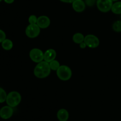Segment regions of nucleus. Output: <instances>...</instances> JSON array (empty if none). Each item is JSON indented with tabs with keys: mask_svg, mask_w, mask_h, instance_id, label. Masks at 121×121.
<instances>
[{
	"mask_svg": "<svg viewBox=\"0 0 121 121\" xmlns=\"http://www.w3.org/2000/svg\"><path fill=\"white\" fill-rule=\"evenodd\" d=\"M57 117L59 121H67L69 117L68 111L65 109L59 110L57 113Z\"/></svg>",
	"mask_w": 121,
	"mask_h": 121,
	"instance_id": "nucleus-12",
	"label": "nucleus"
},
{
	"mask_svg": "<svg viewBox=\"0 0 121 121\" xmlns=\"http://www.w3.org/2000/svg\"><path fill=\"white\" fill-rule=\"evenodd\" d=\"M50 67L51 70L53 71H57V70L59 68L60 66V63L59 61L56 60H54L49 63Z\"/></svg>",
	"mask_w": 121,
	"mask_h": 121,
	"instance_id": "nucleus-17",
	"label": "nucleus"
},
{
	"mask_svg": "<svg viewBox=\"0 0 121 121\" xmlns=\"http://www.w3.org/2000/svg\"><path fill=\"white\" fill-rule=\"evenodd\" d=\"M97 0H85V2L88 7H93L95 4H96Z\"/></svg>",
	"mask_w": 121,
	"mask_h": 121,
	"instance_id": "nucleus-20",
	"label": "nucleus"
},
{
	"mask_svg": "<svg viewBox=\"0 0 121 121\" xmlns=\"http://www.w3.org/2000/svg\"><path fill=\"white\" fill-rule=\"evenodd\" d=\"M112 29L117 33L121 32V20H118L113 22L112 25Z\"/></svg>",
	"mask_w": 121,
	"mask_h": 121,
	"instance_id": "nucleus-16",
	"label": "nucleus"
},
{
	"mask_svg": "<svg viewBox=\"0 0 121 121\" xmlns=\"http://www.w3.org/2000/svg\"><path fill=\"white\" fill-rule=\"evenodd\" d=\"M30 57L33 61L39 63L44 60V53L39 48H33L30 52Z\"/></svg>",
	"mask_w": 121,
	"mask_h": 121,
	"instance_id": "nucleus-6",
	"label": "nucleus"
},
{
	"mask_svg": "<svg viewBox=\"0 0 121 121\" xmlns=\"http://www.w3.org/2000/svg\"><path fill=\"white\" fill-rule=\"evenodd\" d=\"M57 76L63 81H67L72 78V72L71 69L66 65H61L56 71Z\"/></svg>",
	"mask_w": 121,
	"mask_h": 121,
	"instance_id": "nucleus-2",
	"label": "nucleus"
},
{
	"mask_svg": "<svg viewBox=\"0 0 121 121\" xmlns=\"http://www.w3.org/2000/svg\"><path fill=\"white\" fill-rule=\"evenodd\" d=\"M37 18L35 15H31L28 18V22L30 24H37Z\"/></svg>",
	"mask_w": 121,
	"mask_h": 121,
	"instance_id": "nucleus-19",
	"label": "nucleus"
},
{
	"mask_svg": "<svg viewBox=\"0 0 121 121\" xmlns=\"http://www.w3.org/2000/svg\"><path fill=\"white\" fill-rule=\"evenodd\" d=\"M56 55V52L54 49L50 48L47 50L44 53V60L48 63L51 62L53 60H55Z\"/></svg>",
	"mask_w": 121,
	"mask_h": 121,
	"instance_id": "nucleus-11",
	"label": "nucleus"
},
{
	"mask_svg": "<svg viewBox=\"0 0 121 121\" xmlns=\"http://www.w3.org/2000/svg\"><path fill=\"white\" fill-rule=\"evenodd\" d=\"M112 1H113V2H117V1H118L119 0H112Z\"/></svg>",
	"mask_w": 121,
	"mask_h": 121,
	"instance_id": "nucleus-25",
	"label": "nucleus"
},
{
	"mask_svg": "<svg viewBox=\"0 0 121 121\" xmlns=\"http://www.w3.org/2000/svg\"><path fill=\"white\" fill-rule=\"evenodd\" d=\"M111 11L115 14H121V1H117L113 3Z\"/></svg>",
	"mask_w": 121,
	"mask_h": 121,
	"instance_id": "nucleus-13",
	"label": "nucleus"
},
{
	"mask_svg": "<svg viewBox=\"0 0 121 121\" xmlns=\"http://www.w3.org/2000/svg\"><path fill=\"white\" fill-rule=\"evenodd\" d=\"M113 4L112 0H97L96 6L100 11L108 13L111 10Z\"/></svg>",
	"mask_w": 121,
	"mask_h": 121,
	"instance_id": "nucleus-5",
	"label": "nucleus"
},
{
	"mask_svg": "<svg viewBox=\"0 0 121 121\" xmlns=\"http://www.w3.org/2000/svg\"><path fill=\"white\" fill-rule=\"evenodd\" d=\"M37 24L40 28L44 29L49 27L50 25V20L49 18L45 15H42L38 17Z\"/></svg>",
	"mask_w": 121,
	"mask_h": 121,
	"instance_id": "nucleus-9",
	"label": "nucleus"
},
{
	"mask_svg": "<svg viewBox=\"0 0 121 121\" xmlns=\"http://www.w3.org/2000/svg\"><path fill=\"white\" fill-rule=\"evenodd\" d=\"M72 7L77 13H82L86 8V4L83 0H74L72 2Z\"/></svg>",
	"mask_w": 121,
	"mask_h": 121,
	"instance_id": "nucleus-10",
	"label": "nucleus"
},
{
	"mask_svg": "<svg viewBox=\"0 0 121 121\" xmlns=\"http://www.w3.org/2000/svg\"><path fill=\"white\" fill-rule=\"evenodd\" d=\"M4 1L5 2H6L7 4H12L14 2V0H4Z\"/></svg>",
	"mask_w": 121,
	"mask_h": 121,
	"instance_id": "nucleus-24",
	"label": "nucleus"
},
{
	"mask_svg": "<svg viewBox=\"0 0 121 121\" xmlns=\"http://www.w3.org/2000/svg\"><path fill=\"white\" fill-rule=\"evenodd\" d=\"M40 33V28L37 24H30L26 29V34L30 39L37 37Z\"/></svg>",
	"mask_w": 121,
	"mask_h": 121,
	"instance_id": "nucleus-4",
	"label": "nucleus"
},
{
	"mask_svg": "<svg viewBox=\"0 0 121 121\" xmlns=\"http://www.w3.org/2000/svg\"><path fill=\"white\" fill-rule=\"evenodd\" d=\"M6 39V34L5 32L2 30H0V43Z\"/></svg>",
	"mask_w": 121,
	"mask_h": 121,
	"instance_id": "nucleus-21",
	"label": "nucleus"
},
{
	"mask_svg": "<svg viewBox=\"0 0 121 121\" xmlns=\"http://www.w3.org/2000/svg\"><path fill=\"white\" fill-rule=\"evenodd\" d=\"M49 63L42 61L37 63L34 69V74L39 79H44L50 75L51 72Z\"/></svg>",
	"mask_w": 121,
	"mask_h": 121,
	"instance_id": "nucleus-1",
	"label": "nucleus"
},
{
	"mask_svg": "<svg viewBox=\"0 0 121 121\" xmlns=\"http://www.w3.org/2000/svg\"><path fill=\"white\" fill-rule=\"evenodd\" d=\"M85 40V36L80 33H77L73 36V41L76 44H80L81 43L83 42Z\"/></svg>",
	"mask_w": 121,
	"mask_h": 121,
	"instance_id": "nucleus-15",
	"label": "nucleus"
},
{
	"mask_svg": "<svg viewBox=\"0 0 121 121\" xmlns=\"http://www.w3.org/2000/svg\"><path fill=\"white\" fill-rule=\"evenodd\" d=\"M1 46L3 49L5 50H10L13 47V43L9 39H5L2 43H1Z\"/></svg>",
	"mask_w": 121,
	"mask_h": 121,
	"instance_id": "nucleus-14",
	"label": "nucleus"
},
{
	"mask_svg": "<svg viewBox=\"0 0 121 121\" xmlns=\"http://www.w3.org/2000/svg\"><path fill=\"white\" fill-rule=\"evenodd\" d=\"M84 42L86 43L87 47L91 48H95L98 47L99 46V39L93 34H88L85 37Z\"/></svg>",
	"mask_w": 121,
	"mask_h": 121,
	"instance_id": "nucleus-7",
	"label": "nucleus"
},
{
	"mask_svg": "<svg viewBox=\"0 0 121 121\" xmlns=\"http://www.w3.org/2000/svg\"><path fill=\"white\" fill-rule=\"evenodd\" d=\"M86 47H87V46H86V43H85L84 41H83V42L81 43L80 44V47L81 48H85Z\"/></svg>",
	"mask_w": 121,
	"mask_h": 121,
	"instance_id": "nucleus-23",
	"label": "nucleus"
},
{
	"mask_svg": "<svg viewBox=\"0 0 121 121\" xmlns=\"http://www.w3.org/2000/svg\"><path fill=\"white\" fill-rule=\"evenodd\" d=\"M21 100V96L20 93L16 91H13L7 95L6 102L8 106L12 108H15L20 104Z\"/></svg>",
	"mask_w": 121,
	"mask_h": 121,
	"instance_id": "nucleus-3",
	"label": "nucleus"
},
{
	"mask_svg": "<svg viewBox=\"0 0 121 121\" xmlns=\"http://www.w3.org/2000/svg\"><path fill=\"white\" fill-rule=\"evenodd\" d=\"M1 1H2V0H0V2H1Z\"/></svg>",
	"mask_w": 121,
	"mask_h": 121,
	"instance_id": "nucleus-26",
	"label": "nucleus"
},
{
	"mask_svg": "<svg viewBox=\"0 0 121 121\" xmlns=\"http://www.w3.org/2000/svg\"></svg>",
	"mask_w": 121,
	"mask_h": 121,
	"instance_id": "nucleus-27",
	"label": "nucleus"
},
{
	"mask_svg": "<svg viewBox=\"0 0 121 121\" xmlns=\"http://www.w3.org/2000/svg\"><path fill=\"white\" fill-rule=\"evenodd\" d=\"M14 113L13 108L8 106H4L0 109V117L3 119H8L13 116Z\"/></svg>",
	"mask_w": 121,
	"mask_h": 121,
	"instance_id": "nucleus-8",
	"label": "nucleus"
},
{
	"mask_svg": "<svg viewBox=\"0 0 121 121\" xmlns=\"http://www.w3.org/2000/svg\"><path fill=\"white\" fill-rule=\"evenodd\" d=\"M59 1L65 3H72L74 0H59Z\"/></svg>",
	"mask_w": 121,
	"mask_h": 121,
	"instance_id": "nucleus-22",
	"label": "nucleus"
},
{
	"mask_svg": "<svg viewBox=\"0 0 121 121\" xmlns=\"http://www.w3.org/2000/svg\"><path fill=\"white\" fill-rule=\"evenodd\" d=\"M7 95L6 92L2 88L0 87V104L4 103L6 101Z\"/></svg>",
	"mask_w": 121,
	"mask_h": 121,
	"instance_id": "nucleus-18",
	"label": "nucleus"
}]
</instances>
